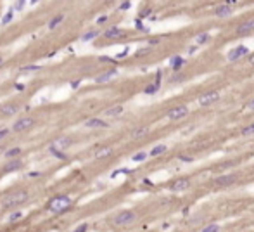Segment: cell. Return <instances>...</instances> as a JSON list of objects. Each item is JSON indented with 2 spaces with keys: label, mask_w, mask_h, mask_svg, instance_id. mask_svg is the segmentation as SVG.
<instances>
[{
  "label": "cell",
  "mask_w": 254,
  "mask_h": 232,
  "mask_svg": "<svg viewBox=\"0 0 254 232\" xmlns=\"http://www.w3.org/2000/svg\"><path fill=\"white\" fill-rule=\"evenodd\" d=\"M135 24H137V28H138V30H140V31H149V30H147V28H145V26H143V24H142V23H140V21H137Z\"/></svg>",
  "instance_id": "35"
},
{
  "label": "cell",
  "mask_w": 254,
  "mask_h": 232,
  "mask_svg": "<svg viewBox=\"0 0 254 232\" xmlns=\"http://www.w3.org/2000/svg\"><path fill=\"white\" fill-rule=\"evenodd\" d=\"M16 89H17V90H24V85H23V83H16Z\"/></svg>",
  "instance_id": "44"
},
{
  "label": "cell",
  "mask_w": 254,
  "mask_h": 232,
  "mask_svg": "<svg viewBox=\"0 0 254 232\" xmlns=\"http://www.w3.org/2000/svg\"><path fill=\"white\" fill-rule=\"evenodd\" d=\"M216 231H220L218 225H207V227H204V232H216Z\"/></svg>",
  "instance_id": "33"
},
{
  "label": "cell",
  "mask_w": 254,
  "mask_h": 232,
  "mask_svg": "<svg viewBox=\"0 0 254 232\" xmlns=\"http://www.w3.org/2000/svg\"><path fill=\"white\" fill-rule=\"evenodd\" d=\"M149 133V127H140V128H137V130H133V137L135 139H138V137H143V135H147Z\"/></svg>",
  "instance_id": "20"
},
{
  "label": "cell",
  "mask_w": 254,
  "mask_h": 232,
  "mask_svg": "<svg viewBox=\"0 0 254 232\" xmlns=\"http://www.w3.org/2000/svg\"><path fill=\"white\" fill-rule=\"evenodd\" d=\"M126 54H128V49H124V50H123L121 54H118V56H116V57H118V59H121V57H124V56H126Z\"/></svg>",
  "instance_id": "40"
},
{
  "label": "cell",
  "mask_w": 254,
  "mask_h": 232,
  "mask_svg": "<svg viewBox=\"0 0 254 232\" xmlns=\"http://www.w3.org/2000/svg\"><path fill=\"white\" fill-rule=\"evenodd\" d=\"M50 154H54V156H55V158H59V160H66V154H64L61 149H57L54 144L50 146Z\"/></svg>",
  "instance_id": "21"
},
{
  "label": "cell",
  "mask_w": 254,
  "mask_h": 232,
  "mask_svg": "<svg viewBox=\"0 0 254 232\" xmlns=\"http://www.w3.org/2000/svg\"><path fill=\"white\" fill-rule=\"evenodd\" d=\"M235 180H237V175H235V173H230V175H221V177H218L214 182H216L218 185H230V184H234Z\"/></svg>",
  "instance_id": "11"
},
{
  "label": "cell",
  "mask_w": 254,
  "mask_h": 232,
  "mask_svg": "<svg viewBox=\"0 0 254 232\" xmlns=\"http://www.w3.org/2000/svg\"><path fill=\"white\" fill-rule=\"evenodd\" d=\"M116 75H118V71H116V70L106 71V73H102V75H99V76L95 78V81H97V83H104V81H109L111 78H114Z\"/></svg>",
  "instance_id": "14"
},
{
  "label": "cell",
  "mask_w": 254,
  "mask_h": 232,
  "mask_svg": "<svg viewBox=\"0 0 254 232\" xmlns=\"http://www.w3.org/2000/svg\"><path fill=\"white\" fill-rule=\"evenodd\" d=\"M164 151H166V146H163V144H161V146H156L152 151H151V156H159V154L164 152Z\"/></svg>",
  "instance_id": "25"
},
{
  "label": "cell",
  "mask_w": 254,
  "mask_h": 232,
  "mask_svg": "<svg viewBox=\"0 0 254 232\" xmlns=\"http://www.w3.org/2000/svg\"><path fill=\"white\" fill-rule=\"evenodd\" d=\"M232 14V7L230 5H220V7H216L214 10V16L216 18H226V16H230Z\"/></svg>",
  "instance_id": "15"
},
{
  "label": "cell",
  "mask_w": 254,
  "mask_h": 232,
  "mask_svg": "<svg viewBox=\"0 0 254 232\" xmlns=\"http://www.w3.org/2000/svg\"><path fill=\"white\" fill-rule=\"evenodd\" d=\"M73 144L71 139H57V141L54 142V146L57 147V149H61V151H64V149H68L69 146Z\"/></svg>",
  "instance_id": "17"
},
{
  "label": "cell",
  "mask_w": 254,
  "mask_h": 232,
  "mask_svg": "<svg viewBox=\"0 0 254 232\" xmlns=\"http://www.w3.org/2000/svg\"><path fill=\"white\" fill-rule=\"evenodd\" d=\"M209 38H211V37H209L207 33H201V35H197L195 42H197V43H206V42L209 40Z\"/></svg>",
  "instance_id": "26"
},
{
  "label": "cell",
  "mask_w": 254,
  "mask_h": 232,
  "mask_svg": "<svg viewBox=\"0 0 254 232\" xmlns=\"http://www.w3.org/2000/svg\"><path fill=\"white\" fill-rule=\"evenodd\" d=\"M28 201V194L24 191H19V192H14V194H9V196H5V199H4V206L5 208H14V206H19L23 203Z\"/></svg>",
  "instance_id": "1"
},
{
  "label": "cell",
  "mask_w": 254,
  "mask_h": 232,
  "mask_svg": "<svg viewBox=\"0 0 254 232\" xmlns=\"http://www.w3.org/2000/svg\"><path fill=\"white\" fill-rule=\"evenodd\" d=\"M182 64H183V57H178V56H176V57H175V59L171 61V66H173V70H178V68H180Z\"/></svg>",
  "instance_id": "27"
},
{
  "label": "cell",
  "mask_w": 254,
  "mask_h": 232,
  "mask_svg": "<svg viewBox=\"0 0 254 232\" xmlns=\"http://www.w3.org/2000/svg\"><path fill=\"white\" fill-rule=\"evenodd\" d=\"M247 52H249V50H247V47H244V45H239V47L232 49V50L226 54V59H228V61H237L239 57L245 56Z\"/></svg>",
  "instance_id": "6"
},
{
  "label": "cell",
  "mask_w": 254,
  "mask_h": 232,
  "mask_svg": "<svg viewBox=\"0 0 254 232\" xmlns=\"http://www.w3.org/2000/svg\"><path fill=\"white\" fill-rule=\"evenodd\" d=\"M254 30V18H251V19L244 21L242 24H239L237 26V33L239 35H244V33H249V31Z\"/></svg>",
  "instance_id": "9"
},
{
  "label": "cell",
  "mask_w": 254,
  "mask_h": 232,
  "mask_svg": "<svg viewBox=\"0 0 254 232\" xmlns=\"http://www.w3.org/2000/svg\"><path fill=\"white\" fill-rule=\"evenodd\" d=\"M62 19H64V14H57V16H55V18H54L50 23H49V28H50V30H54V28H55V26H57V24H59Z\"/></svg>",
  "instance_id": "22"
},
{
  "label": "cell",
  "mask_w": 254,
  "mask_h": 232,
  "mask_svg": "<svg viewBox=\"0 0 254 232\" xmlns=\"http://www.w3.org/2000/svg\"><path fill=\"white\" fill-rule=\"evenodd\" d=\"M106 21H107V16H102V18H99V19H97V23H99V24H102V23H106Z\"/></svg>",
  "instance_id": "41"
},
{
  "label": "cell",
  "mask_w": 254,
  "mask_h": 232,
  "mask_svg": "<svg viewBox=\"0 0 254 232\" xmlns=\"http://www.w3.org/2000/svg\"><path fill=\"white\" fill-rule=\"evenodd\" d=\"M12 18H14V10L9 9L7 10V14H5V18L2 19V24H9V21H12Z\"/></svg>",
  "instance_id": "28"
},
{
  "label": "cell",
  "mask_w": 254,
  "mask_h": 232,
  "mask_svg": "<svg viewBox=\"0 0 254 232\" xmlns=\"http://www.w3.org/2000/svg\"><path fill=\"white\" fill-rule=\"evenodd\" d=\"M104 37H106V38H121L123 30L121 28H118V26H112V28H109V30H106Z\"/></svg>",
  "instance_id": "12"
},
{
  "label": "cell",
  "mask_w": 254,
  "mask_h": 232,
  "mask_svg": "<svg viewBox=\"0 0 254 232\" xmlns=\"http://www.w3.org/2000/svg\"><path fill=\"white\" fill-rule=\"evenodd\" d=\"M147 156H149V154H147V152H143V151L142 152H137V154L133 156V161H143Z\"/></svg>",
  "instance_id": "29"
},
{
  "label": "cell",
  "mask_w": 254,
  "mask_h": 232,
  "mask_svg": "<svg viewBox=\"0 0 254 232\" xmlns=\"http://www.w3.org/2000/svg\"><path fill=\"white\" fill-rule=\"evenodd\" d=\"M17 154H21V147H12V149H9V151L5 152V158H16Z\"/></svg>",
  "instance_id": "24"
},
{
  "label": "cell",
  "mask_w": 254,
  "mask_h": 232,
  "mask_svg": "<svg viewBox=\"0 0 254 232\" xmlns=\"http://www.w3.org/2000/svg\"><path fill=\"white\" fill-rule=\"evenodd\" d=\"M240 133H242V135H253V133H254V123H253V125H249V127H245Z\"/></svg>",
  "instance_id": "31"
},
{
  "label": "cell",
  "mask_w": 254,
  "mask_h": 232,
  "mask_svg": "<svg viewBox=\"0 0 254 232\" xmlns=\"http://www.w3.org/2000/svg\"><path fill=\"white\" fill-rule=\"evenodd\" d=\"M247 108H249V109H254V99L249 102V104H247Z\"/></svg>",
  "instance_id": "45"
},
{
  "label": "cell",
  "mask_w": 254,
  "mask_h": 232,
  "mask_svg": "<svg viewBox=\"0 0 254 232\" xmlns=\"http://www.w3.org/2000/svg\"><path fill=\"white\" fill-rule=\"evenodd\" d=\"M97 35H99V31H97V30H92V31H88V33H85V35H83V37H82V40H83V42L93 40V38H95Z\"/></svg>",
  "instance_id": "23"
},
{
  "label": "cell",
  "mask_w": 254,
  "mask_h": 232,
  "mask_svg": "<svg viewBox=\"0 0 254 232\" xmlns=\"http://www.w3.org/2000/svg\"><path fill=\"white\" fill-rule=\"evenodd\" d=\"M85 127L87 128H107L109 125L104 120H100V118H90V120L85 121Z\"/></svg>",
  "instance_id": "8"
},
{
  "label": "cell",
  "mask_w": 254,
  "mask_h": 232,
  "mask_svg": "<svg viewBox=\"0 0 254 232\" xmlns=\"http://www.w3.org/2000/svg\"><path fill=\"white\" fill-rule=\"evenodd\" d=\"M21 168H23V161L21 160H12L4 166V172H17Z\"/></svg>",
  "instance_id": "13"
},
{
  "label": "cell",
  "mask_w": 254,
  "mask_h": 232,
  "mask_svg": "<svg viewBox=\"0 0 254 232\" xmlns=\"http://www.w3.org/2000/svg\"><path fill=\"white\" fill-rule=\"evenodd\" d=\"M147 14H151V9H145L143 12H140V18H147Z\"/></svg>",
  "instance_id": "39"
},
{
  "label": "cell",
  "mask_w": 254,
  "mask_h": 232,
  "mask_svg": "<svg viewBox=\"0 0 254 232\" xmlns=\"http://www.w3.org/2000/svg\"><path fill=\"white\" fill-rule=\"evenodd\" d=\"M35 125V120L33 118H21L14 123V127H12V130L14 132H23V130H28Z\"/></svg>",
  "instance_id": "4"
},
{
  "label": "cell",
  "mask_w": 254,
  "mask_h": 232,
  "mask_svg": "<svg viewBox=\"0 0 254 232\" xmlns=\"http://www.w3.org/2000/svg\"><path fill=\"white\" fill-rule=\"evenodd\" d=\"M249 62H251V64H254V54H253V57H249Z\"/></svg>",
  "instance_id": "46"
},
{
  "label": "cell",
  "mask_w": 254,
  "mask_h": 232,
  "mask_svg": "<svg viewBox=\"0 0 254 232\" xmlns=\"http://www.w3.org/2000/svg\"><path fill=\"white\" fill-rule=\"evenodd\" d=\"M21 217H23V213H21V212L10 213V215H9V222H14V220H17V218H21Z\"/></svg>",
  "instance_id": "32"
},
{
  "label": "cell",
  "mask_w": 254,
  "mask_h": 232,
  "mask_svg": "<svg viewBox=\"0 0 254 232\" xmlns=\"http://www.w3.org/2000/svg\"><path fill=\"white\" fill-rule=\"evenodd\" d=\"M121 113H123V106H112V108H107L104 111V114L106 116H119Z\"/></svg>",
  "instance_id": "18"
},
{
  "label": "cell",
  "mask_w": 254,
  "mask_h": 232,
  "mask_svg": "<svg viewBox=\"0 0 254 232\" xmlns=\"http://www.w3.org/2000/svg\"><path fill=\"white\" fill-rule=\"evenodd\" d=\"M0 113L5 114V116L14 114V113H17V106H16V104H4V106L0 108Z\"/></svg>",
  "instance_id": "16"
},
{
  "label": "cell",
  "mask_w": 254,
  "mask_h": 232,
  "mask_svg": "<svg viewBox=\"0 0 254 232\" xmlns=\"http://www.w3.org/2000/svg\"><path fill=\"white\" fill-rule=\"evenodd\" d=\"M220 99V92H207V94H204V95H201L199 97V104L201 106H207V104H213V102H216Z\"/></svg>",
  "instance_id": "5"
},
{
  "label": "cell",
  "mask_w": 254,
  "mask_h": 232,
  "mask_svg": "<svg viewBox=\"0 0 254 232\" xmlns=\"http://www.w3.org/2000/svg\"><path fill=\"white\" fill-rule=\"evenodd\" d=\"M130 5H132L130 2H124V4H123V5H121V10H126V9H130Z\"/></svg>",
  "instance_id": "38"
},
{
  "label": "cell",
  "mask_w": 254,
  "mask_h": 232,
  "mask_svg": "<svg viewBox=\"0 0 254 232\" xmlns=\"http://www.w3.org/2000/svg\"><path fill=\"white\" fill-rule=\"evenodd\" d=\"M87 229H88V225L83 223V225H80V227H76V232H83V231H87Z\"/></svg>",
  "instance_id": "37"
},
{
  "label": "cell",
  "mask_w": 254,
  "mask_h": 232,
  "mask_svg": "<svg viewBox=\"0 0 254 232\" xmlns=\"http://www.w3.org/2000/svg\"><path fill=\"white\" fill-rule=\"evenodd\" d=\"M69 206H71V199L68 196H55L50 201V212L62 213V212H66Z\"/></svg>",
  "instance_id": "2"
},
{
  "label": "cell",
  "mask_w": 254,
  "mask_h": 232,
  "mask_svg": "<svg viewBox=\"0 0 254 232\" xmlns=\"http://www.w3.org/2000/svg\"><path fill=\"white\" fill-rule=\"evenodd\" d=\"M188 185H190V180H188V179H178V180H175L171 184V187H170V189L175 191V192H178V191H185Z\"/></svg>",
  "instance_id": "10"
},
{
  "label": "cell",
  "mask_w": 254,
  "mask_h": 232,
  "mask_svg": "<svg viewBox=\"0 0 254 232\" xmlns=\"http://www.w3.org/2000/svg\"><path fill=\"white\" fill-rule=\"evenodd\" d=\"M133 220H135V213L130 212V210H126V212H121L116 218H114V225H118V227H124V225H130Z\"/></svg>",
  "instance_id": "3"
},
{
  "label": "cell",
  "mask_w": 254,
  "mask_h": 232,
  "mask_svg": "<svg viewBox=\"0 0 254 232\" xmlns=\"http://www.w3.org/2000/svg\"><path fill=\"white\" fill-rule=\"evenodd\" d=\"M2 62H4V59H2V57H0V64H2Z\"/></svg>",
  "instance_id": "48"
},
{
  "label": "cell",
  "mask_w": 254,
  "mask_h": 232,
  "mask_svg": "<svg viewBox=\"0 0 254 232\" xmlns=\"http://www.w3.org/2000/svg\"><path fill=\"white\" fill-rule=\"evenodd\" d=\"M7 133H9V128H2V130H0V141H2Z\"/></svg>",
  "instance_id": "36"
},
{
  "label": "cell",
  "mask_w": 254,
  "mask_h": 232,
  "mask_svg": "<svg viewBox=\"0 0 254 232\" xmlns=\"http://www.w3.org/2000/svg\"><path fill=\"white\" fill-rule=\"evenodd\" d=\"M24 2H26V0H19V2H17V9H23V7H24Z\"/></svg>",
  "instance_id": "43"
},
{
  "label": "cell",
  "mask_w": 254,
  "mask_h": 232,
  "mask_svg": "<svg viewBox=\"0 0 254 232\" xmlns=\"http://www.w3.org/2000/svg\"><path fill=\"white\" fill-rule=\"evenodd\" d=\"M157 89H159V83H152V85L145 87V94H154V92H157Z\"/></svg>",
  "instance_id": "30"
},
{
  "label": "cell",
  "mask_w": 254,
  "mask_h": 232,
  "mask_svg": "<svg viewBox=\"0 0 254 232\" xmlns=\"http://www.w3.org/2000/svg\"><path fill=\"white\" fill-rule=\"evenodd\" d=\"M112 149L111 147H102V149H99V151L95 152V158L97 160H100V158H107V156H111Z\"/></svg>",
  "instance_id": "19"
},
{
  "label": "cell",
  "mask_w": 254,
  "mask_h": 232,
  "mask_svg": "<svg viewBox=\"0 0 254 232\" xmlns=\"http://www.w3.org/2000/svg\"><path fill=\"white\" fill-rule=\"evenodd\" d=\"M38 70V66L36 64H31V66H24V68H21V71H36Z\"/></svg>",
  "instance_id": "34"
},
{
  "label": "cell",
  "mask_w": 254,
  "mask_h": 232,
  "mask_svg": "<svg viewBox=\"0 0 254 232\" xmlns=\"http://www.w3.org/2000/svg\"><path fill=\"white\" fill-rule=\"evenodd\" d=\"M36 2H38V0H31V4H36Z\"/></svg>",
  "instance_id": "47"
},
{
  "label": "cell",
  "mask_w": 254,
  "mask_h": 232,
  "mask_svg": "<svg viewBox=\"0 0 254 232\" xmlns=\"http://www.w3.org/2000/svg\"><path fill=\"white\" fill-rule=\"evenodd\" d=\"M187 113H188V109H187L185 106H178V108H175V109H171V111L168 113V118H170V120H180Z\"/></svg>",
  "instance_id": "7"
},
{
  "label": "cell",
  "mask_w": 254,
  "mask_h": 232,
  "mask_svg": "<svg viewBox=\"0 0 254 232\" xmlns=\"http://www.w3.org/2000/svg\"><path fill=\"white\" fill-rule=\"evenodd\" d=\"M149 43H151V45H157V43H159V38H152V40H149Z\"/></svg>",
  "instance_id": "42"
}]
</instances>
